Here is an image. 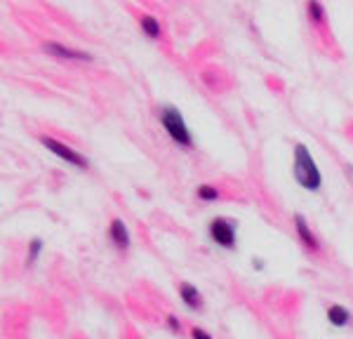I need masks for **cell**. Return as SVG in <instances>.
Segmentation results:
<instances>
[{"instance_id": "cell-1", "label": "cell", "mask_w": 353, "mask_h": 339, "mask_svg": "<svg viewBox=\"0 0 353 339\" xmlns=\"http://www.w3.org/2000/svg\"><path fill=\"white\" fill-rule=\"evenodd\" d=\"M294 179L301 189L306 191H318L323 186V174L318 170L316 161H313L311 151L306 149V144L294 146Z\"/></svg>"}, {"instance_id": "cell-2", "label": "cell", "mask_w": 353, "mask_h": 339, "mask_svg": "<svg viewBox=\"0 0 353 339\" xmlns=\"http://www.w3.org/2000/svg\"><path fill=\"white\" fill-rule=\"evenodd\" d=\"M161 123L165 127V132L170 134V139L179 146H191L193 137H191V130L186 127V121L181 116V111L176 109L172 104H165L161 109Z\"/></svg>"}, {"instance_id": "cell-3", "label": "cell", "mask_w": 353, "mask_h": 339, "mask_svg": "<svg viewBox=\"0 0 353 339\" xmlns=\"http://www.w3.org/2000/svg\"><path fill=\"white\" fill-rule=\"evenodd\" d=\"M210 238L224 250H233L236 247V224L226 217H214L210 222Z\"/></svg>"}, {"instance_id": "cell-4", "label": "cell", "mask_w": 353, "mask_h": 339, "mask_svg": "<svg viewBox=\"0 0 353 339\" xmlns=\"http://www.w3.org/2000/svg\"><path fill=\"white\" fill-rule=\"evenodd\" d=\"M43 141V146H48L50 151L57 156V158H61V161H66L68 165H73V167H81V170H88L90 167V161L85 156H81L78 151H73V149H68L66 144H61L59 139H52V137H41Z\"/></svg>"}, {"instance_id": "cell-5", "label": "cell", "mask_w": 353, "mask_h": 339, "mask_svg": "<svg viewBox=\"0 0 353 339\" xmlns=\"http://www.w3.org/2000/svg\"><path fill=\"white\" fill-rule=\"evenodd\" d=\"M43 50H45V52H50L52 56H57V59H85V61L92 59L88 52H78V50H71V48L59 45V43H45Z\"/></svg>"}, {"instance_id": "cell-6", "label": "cell", "mask_w": 353, "mask_h": 339, "mask_svg": "<svg viewBox=\"0 0 353 339\" xmlns=\"http://www.w3.org/2000/svg\"><path fill=\"white\" fill-rule=\"evenodd\" d=\"M109 238L118 250H128L130 247V231L121 219H113L111 226H109Z\"/></svg>"}, {"instance_id": "cell-7", "label": "cell", "mask_w": 353, "mask_h": 339, "mask_svg": "<svg viewBox=\"0 0 353 339\" xmlns=\"http://www.w3.org/2000/svg\"><path fill=\"white\" fill-rule=\"evenodd\" d=\"M294 229H297L301 243H304V245L309 247V250H318V247H321V243H318V238L313 236L311 226L306 224L304 214H294Z\"/></svg>"}, {"instance_id": "cell-8", "label": "cell", "mask_w": 353, "mask_h": 339, "mask_svg": "<svg viewBox=\"0 0 353 339\" xmlns=\"http://www.w3.org/2000/svg\"><path fill=\"white\" fill-rule=\"evenodd\" d=\"M179 297H181V302H184L186 307H191V309H201L203 307V295L191 285V282H181V285H179Z\"/></svg>"}, {"instance_id": "cell-9", "label": "cell", "mask_w": 353, "mask_h": 339, "mask_svg": "<svg viewBox=\"0 0 353 339\" xmlns=\"http://www.w3.org/2000/svg\"><path fill=\"white\" fill-rule=\"evenodd\" d=\"M327 320L334 327H346L351 323V314H349V309H344L341 304H332V307H327Z\"/></svg>"}, {"instance_id": "cell-10", "label": "cell", "mask_w": 353, "mask_h": 339, "mask_svg": "<svg viewBox=\"0 0 353 339\" xmlns=\"http://www.w3.org/2000/svg\"><path fill=\"white\" fill-rule=\"evenodd\" d=\"M139 26H141V31H144L149 38H158V36H161V24H158L156 17H149V14L141 17V19H139Z\"/></svg>"}, {"instance_id": "cell-11", "label": "cell", "mask_w": 353, "mask_h": 339, "mask_svg": "<svg viewBox=\"0 0 353 339\" xmlns=\"http://www.w3.org/2000/svg\"><path fill=\"white\" fill-rule=\"evenodd\" d=\"M306 12L316 24H321V21H325V8H323L321 3H309V8H306Z\"/></svg>"}, {"instance_id": "cell-12", "label": "cell", "mask_w": 353, "mask_h": 339, "mask_svg": "<svg viewBox=\"0 0 353 339\" xmlns=\"http://www.w3.org/2000/svg\"><path fill=\"white\" fill-rule=\"evenodd\" d=\"M196 196L201 198V201H217V198H219V191L214 189V186H210V184H203V186H198Z\"/></svg>"}, {"instance_id": "cell-13", "label": "cell", "mask_w": 353, "mask_h": 339, "mask_svg": "<svg viewBox=\"0 0 353 339\" xmlns=\"http://www.w3.org/2000/svg\"><path fill=\"white\" fill-rule=\"evenodd\" d=\"M41 252H43V240L33 238L28 243V264H36V259L41 257Z\"/></svg>"}, {"instance_id": "cell-14", "label": "cell", "mask_w": 353, "mask_h": 339, "mask_svg": "<svg viewBox=\"0 0 353 339\" xmlns=\"http://www.w3.org/2000/svg\"><path fill=\"white\" fill-rule=\"evenodd\" d=\"M193 339H212V335H208L205 330H201V327H193Z\"/></svg>"}, {"instance_id": "cell-15", "label": "cell", "mask_w": 353, "mask_h": 339, "mask_svg": "<svg viewBox=\"0 0 353 339\" xmlns=\"http://www.w3.org/2000/svg\"><path fill=\"white\" fill-rule=\"evenodd\" d=\"M168 325H170V330H174V332H179V330H181V323L174 318V316H170V318H168Z\"/></svg>"}, {"instance_id": "cell-16", "label": "cell", "mask_w": 353, "mask_h": 339, "mask_svg": "<svg viewBox=\"0 0 353 339\" xmlns=\"http://www.w3.org/2000/svg\"><path fill=\"white\" fill-rule=\"evenodd\" d=\"M254 269H257V271H261V269H264V259L254 257Z\"/></svg>"}]
</instances>
